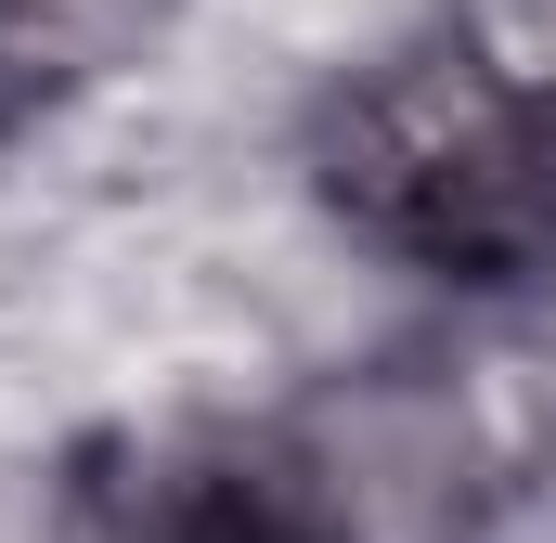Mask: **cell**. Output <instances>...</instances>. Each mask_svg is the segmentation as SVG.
Listing matches in <instances>:
<instances>
[{
	"instance_id": "4",
	"label": "cell",
	"mask_w": 556,
	"mask_h": 543,
	"mask_svg": "<svg viewBox=\"0 0 556 543\" xmlns=\"http://www.w3.org/2000/svg\"><path fill=\"white\" fill-rule=\"evenodd\" d=\"M155 26H168V0H0V91L13 104L91 91V78L130 65Z\"/></svg>"
},
{
	"instance_id": "1",
	"label": "cell",
	"mask_w": 556,
	"mask_h": 543,
	"mask_svg": "<svg viewBox=\"0 0 556 543\" xmlns=\"http://www.w3.org/2000/svg\"><path fill=\"white\" fill-rule=\"evenodd\" d=\"M311 168L350 233L440 285H531L556 272V91H531L479 26H427L350 65Z\"/></svg>"
},
{
	"instance_id": "3",
	"label": "cell",
	"mask_w": 556,
	"mask_h": 543,
	"mask_svg": "<svg viewBox=\"0 0 556 543\" xmlns=\"http://www.w3.org/2000/svg\"><path fill=\"white\" fill-rule=\"evenodd\" d=\"M65 543H273L247 453H104L65 492Z\"/></svg>"
},
{
	"instance_id": "5",
	"label": "cell",
	"mask_w": 556,
	"mask_h": 543,
	"mask_svg": "<svg viewBox=\"0 0 556 543\" xmlns=\"http://www.w3.org/2000/svg\"><path fill=\"white\" fill-rule=\"evenodd\" d=\"M531 91H556V0H492V26H479Z\"/></svg>"
},
{
	"instance_id": "2",
	"label": "cell",
	"mask_w": 556,
	"mask_h": 543,
	"mask_svg": "<svg viewBox=\"0 0 556 543\" xmlns=\"http://www.w3.org/2000/svg\"><path fill=\"white\" fill-rule=\"evenodd\" d=\"M273 543H479L492 518V427L440 363L324 376L247 453Z\"/></svg>"
},
{
	"instance_id": "6",
	"label": "cell",
	"mask_w": 556,
	"mask_h": 543,
	"mask_svg": "<svg viewBox=\"0 0 556 543\" xmlns=\"http://www.w3.org/2000/svg\"><path fill=\"white\" fill-rule=\"evenodd\" d=\"M0 130H13V91H0Z\"/></svg>"
}]
</instances>
